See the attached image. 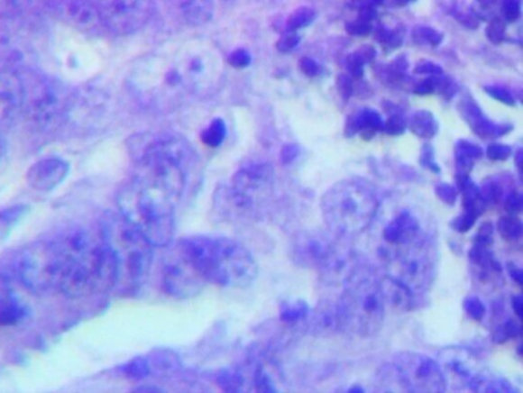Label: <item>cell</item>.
I'll return each mask as SVG.
<instances>
[{
	"label": "cell",
	"instance_id": "obj_41",
	"mask_svg": "<svg viewBox=\"0 0 523 393\" xmlns=\"http://www.w3.org/2000/svg\"><path fill=\"white\" fill-rule=\"evenodd\" d=\"M419 32H421L422 41L430 43L431 47H437L441 43L442 36L439 32H435V30H431V28H421Z\"/></svg>",
	"mask_w": 523,
	"mask_h": 393
},
{
	"label": "cell",
	"instance_id": "obj_29",
	"mask_svg": "<svg viewBox=\"0 0 523 393\" xmlns=\"http://www.w3.org/2000/svg\"><path fill=\"white\" fill-rule=\"evenodd\" d=\"M308 307L304 301H292L290 305L282 306L281 320L286 323H297L307 315Z\"/></svg>",
	"mask_w": 523,
	"mask_h": 393
},
{
	"label": "cell",
	"instance_id": "obj_18",
	"mask_svg": "<svg viewBox=\"0 0 523 393\" xmlns=\"http://www.w3.org/2000/svg\"><path fill=\"white\" fill-rule=\"evenodd\" d=\"M57 16L83 32L102 28L97 11L89 0H57L54 5Z\"/></svg>",
	"mask_w": 523,
	"mask_h": 393
},
{
	"label": "cell",
	"instance_id": "obj_39",
	"mask_svg": "<svg viewBox=\"0 0 523 393\" xmlns=\"http://www.w3.org/2000/svg\"><path fill=\"white\" fill-rule=\"evenodd\" d=\"M488 37L491 39V41L494 43H498V41H502L503 34H505V25H503L502 22L492 21L488 26Z\"/></svg>",
	"mask_w": 523,
	"mask_h": 393
},
{
	"label": "cell",
	"instance_id": "obj_56",
	"mask_svg": "<svg viewBox=\"0 0 523 393\" xmlns=\"http://www.w3.org/2000/svg\"><path fill=\"white\" fill-rule=\"evenodd\" d=\"M399 2H410V0H399Z\"/></svg>",
	"mask_w": 523,
	"mask_h": 393
},
{
	"label": "cell",
	"instance_id": "obj_5",
	"mask_svg": "<svg viewBox=\"0 0 523 393\" xmlns=\"http://www.w3.org/2000/svg\"><path fill=\"white\" fill-rule=\"evenodd\" d=\"M385 298L376 275L364 266L353 268L339 298V327L360 336H372L384 324Z\"/></svg>",
	"mask_w": 523,
	"mask_h": 393
},
{
	"label": "cell",
	"instance_id": "obj_55",
	"mask_svg": "<svg viewBox=\"0 0 523 393\" xmlns=\"http://www.w3.org/2000/svg\"><path fill=\"white\" fill-rule=\"evenodd\" d=\"M4 154H5V142L0 137V160H2Z\"/></svg>",
	"mask_w": 523,
	"mask_h": 393
},
{
	"label": "cell",
	"instance_id": "obj_25",
	"mask_svg": "<svg viewBox=\"0 0 523 393\" xmlns=\"http://www.w3.org/2000/svg\"><path fill=\"white\" fill-rule=\"evenodd\" d=\"M28 213V206L16 205V206L5 207L0 211V240L8 237L11 229L16 226L19 220Z\"/></svg>",
	"mask_w": 523,
	"mask_h": 393
},
{
	"label": "cell",
	"instance_id": "obj_45",
	"mask_svg": "<svg viewBox=\"0 0 523 393\" xmlns=\"http://www.w3.org/2000/svg\"><path fill=\"white\" fill-rule=\"evenodd\" d=\"M488 93L491 94L492 97L498 98L500 102H505L507 105H513V96L508 93L507 89L502 88H488Z\"/></svg>",
	"mask_w": 523,
	"mask_h": 393
},
{
	"label": "cell",
	"instance_id": "obj_50",
	"mask_svg": "<svg viewBox=\"0 0 523 393\" xmlns=\"http://www.w3.org/2000/svg\"><path fill=\"white\" fill-rule=\"evenodd\" d=\"M339 89H341L344 97H349L350 94H352V80H350V78L343 76V78H339Z\"/></svg>",
	"mask_w": 523,
	"mask_h": 393
},
{
	"label": "cell",
	"instance_id": "obj_16",
	"mask_svg": "<svg viewBox=\"0 0 523 393\" xmlns=\"http://www.w3.org/2000/svg\"><path fill=\"white\" fill-rule=\"evenodd\" d=\"M272 168L269 165H249L236 172L232 191L238 206H249L272 183Z\"/></svg>",
	"mask_w": 523,
	"mask_h": 393
},
{
	"label": "cell",
	"instance_id": "obj_9",
	"mask_svg": "<svg viewBox=\"0 0 523 393\" xmlns=\"http://www.w3.org/2000/svg\"><path fill=\"white\" fill-rule=\"evenodd\" d=\"M25 105L23 115L39 128H54L60 123L68 109L67 91L41 74L23 73Z\"/></svg>",
	"mask_w": 523,
	"mask_h": 393
},
{
	"label": "cell",
	"instance_id": "obj_23",
	"mask_svg": "<svg viewBox=\"0 0 523 393\" xmlns=\"http://www.w3.org/2000/svg\"><path fill=\"white\" fill-rule=\"evenodd\" d=\"M181 13L194 23H203L212 14V0H181Z\"/></svg>",
	"mask_w": 523,
	"mask_h": 393
},
{
	"label": "cell",
	"instance_id": "obj_40",
	"mask_svg": "<svg viewBox=\"0 0 523 393\" xmlns=\"http://www.w3.org/2000/svg\"><path fill=\"white\" fill-rule=\"evenodd\" d=\"M229 63L236 68L247 67L251 63V56L244 50H236L235 52H232Z\"/></svg>",
	"mask_w": 523,
	"mask_h": 393
},
{
	"label": "cell",
	"instance_id": "obj_20",
	"mask_svg": "<svg viewBox=\"0 0 523 393\" xmlns=\"http://www.w3.org/2000/svg\"><path fill=\"white\" fill-rule=\"evenodd\" d=\"M382 126H384V122H382L381 115L376 111H373V109H362L360 114L352 117V120L347 123L345 134L353 135L356 133H362L364 135H372L376 131L382 130Z\"/></svg>",
	"mask_w": 523,
	"mask_h": 393
},
{
	"label": "cell",
	"instance_id": "obj_11",
	"mask_svg": "<svg viewBox=\"0 0 523 393\" xmlns=\"http://www.w3.org/2000/svg\"><path fill=\"white\" fill-rule=\"evenodd\" d=\"M391 372L407 390L433 393L446 390L436 360L421 353H398L391 362Z\"/></svg>",
	"mask_w": 523,
	"mask_h": 393
},
{
	"label": "cell",
	"instance_id": "obj_31",
	"mask_svg": "<svg viewBox=\"0 0 523 393\" xmlns=\"http://www.w3.org/2000/svg\"><path fill=\"white\" fill-rule=\"evenodd\" d=\"M463 307H465V312L472 316L473 320H482L483 316H485V312H487L482 301L479 300L474 295L468 297L465 303H463Z\"/></svg>",
	"mask_w": 523,
	"mask_h": 393
},
{
	"label": "cell",
	"instance_id": "obj_3",
	"mask_svg": "<svg viewBox=\"0 0 523 393\" xmlns=\"http://www.w3.org/2000/svg\"><path fill=\"white\" fill-rule=\"evenodd\" d=\"M179 251L201 279L214 285L247 288L257 279L253 255L232 238L194 235L181 240Z\"/></svg>",
	"mask_w": 523,
	"mask_h": 393
},
{
	"label": "cell",
	"instance_id": "obj_22",
	"mask_svg": "<svg viewBox=\"0 0 523 393\" xmlns=\"http://www.w3.org/2000/svg\"><path fill=\"white\" fill-rule=\"evenodd\" d=\"M481 146L474 145L467 140L457 142L456 145V171L457 176H468L474 166V161L482 157Z\"/></svg>",
	"mask_w": 523,
	"mask_h": 393
},
{
	"label": "cell",
	"instance_id": "obj_53",
	"mask_svg": "<svg viewBox=\"0 0 523 393\" xmlns=\"http://www.w3.org/2000/svg\"><path fill=\"white\" fill-rule=\"evenodd\" d=\"M508 268H509V275L518 281V285H522V270L516 268L514 264H509Z\"/></svg>",
	"mask_w": 523,
	"mask_h": 393
},
{
	"label": "cell",
	"instance_id": "obj_4",
	"mask_svg": "<svg viewBox=\"0 0 523 393\" xmlns=\"http://www.w3.org/2000/svg\"><path fill=\"white\" fill-rule=\"evenodd\" d=\"M328 229L338 237L364 233L380 211L376 189L362 178H345L330 187L321 200Z\"/></svg>",
	"mask_w": 523,
	"mask_h": 393
},
{
	"label": "cell",
	"instance_id": "obj_36",
	"mask_svg": "<svg viewBox=\"0 0 523 393\" xmlns=\"http://www.w3.org/2000/svg\"><path fill=\"white\" fill-rule=\"evenodd\" d=\"M436 194L442 202H445L446 205H454L457 200V189L453 187V185H446V183H441L436 187Z\"/></svg>",
	"mask_w": 523,
	"mask_h": 393
},
{
	"label": "cell",
	"instance_id": "obj_17",
	"mask_svg": "<svg viewBox=\"0 0 523 393\" xmlns=\"http://www.w3.org/2000/svg\"><path fill=\"white\" fill-rule=\"evenodd\" d=\"M69 172L68 161L60 157H47L36 161L26 174L28 185L39 192H50L56 189Z\"/></svg>",
	"mask_w": 523,
	"mask_h": 393
},
{
	"label": "cell",
	"instance_id": "obj_14",
	"mask_svg": "<svg viewBox=\"0 0 523 393\" xmlns=\"http://www.w3.org/2000/svg\"><path fill=\"white\" fill-rule=\"evenodd\" d=\"M25 80L23 73L6 63L0 65V122L10 123L23 115Z\"/></svg>",
	"mask_w": 523,
	"mask_h": 393
},
{
	"label": "cell",
	"instance_id": "obj_30",
	"mask_svg": "<svg viewBox=\"0 0 523 393\" xmlns=\"http://www.w3.org/2000/svg\"><path fill=\"white\" fill-rule=\"evenodd\" d=\"M520 335V326H518V321L508 320L502 323L500 326L494 332V342L503 343L509 340V338H514V336Z\"/></svg>",
	"mask_w": 523,
	"mask_h": 393
},
{
	"label": "cell",
	"instance_id": "obj_48",
	"mask_svg": "<svg viewBox=\"0 0 523 393\" xmlns=\"http://www.w3.org/2000/svg\"><path fill=\"white\" fill-rule=\"evenodd\" d=\"M298 154H299V148H298V146H284V150H282L281 152L282 161H284V163H289V161H292Z\"/></svg>",
	"mask_w": 523,
	"mask_h": 393
},
{
	"label": "cell",
	"instance_id": "obj_10",
	"mask_svg": "<svg viewBox=\"0 0 523 393\" xmlns=\"http://www.w3.org/2000/svg\"><path fill=\"white\" fill-rule=\"evenodd\" d=\"M97 11L103 30L131 36L143 30L154 16V0H89Z\"/></svg>",
	"mask_w": 523,
	"mask_h": 393
},
{
	"label": "cell",
	"instance_id": "obj_12",
	"mask_svg": "<svg viewBox=\"0 0 523 393\" xmlns=\"http://www.w3.org/2000/svg\"><path fill=\"white\" fill-rule=\"evenodd\" d=\"M428 233L421 217L413 211L411 207H400L395 213L390 214L380 231V244H378V254H385L389 251L411 243L416 240L428 237Z\"/></svg>",
	"mask_w": 523,
	"mask_h": 393
},
{
	"label": "cell",
	"instance_id": "obj_49",
	"mask_svg": "<svg viewBox=\"0 0 523 393\" xmlns=\"http://www.w3.org/2000/svg\"><path fill=\"white\" fill-rule=\"evenodd\" d=\"M301 69L307 76H315V74L318 73V65L310 60V59H304V60H301Z\"/></svg>",
	"mask_w": 523,
	"mask_h": 393
},
{
	"label": "cell",
	"instance_id": "obj_33",
	"mask_svg": "<svg viewBox=\"0 0 523 393\" xmlns=\"http://www.w3.org/2000/svg\"><path fill=\"white\" fill-rule=\"evenodd\" d=\"M406 126L407 123L404 117H400V115H391L390 119L385 122L382 130H384L387 134L399 135L406 131Z\"/></svg>",
	"mask_w": 523,
	"mask_h": 393
},
{
	"label": "cell",
	"instance_id": "obj_32",
	"mask_svg": "<svg viewBox=\"0 0 523 393\" xmlns=\"http://www.w3.org/2000/svg\"><path fill=\"white\" fill-rule=\"evenodd\" d=\"M513 154V150L508 145H499V143H492L488 146L487 156L494 161L507 160L508 157Z\"/></svg>",
	"mask_w": 523,
	"mask_h": 393
},
{
	"label": "cell",
	"instance_id": "obj_13",
	"mask_svg": "<svg viewBox=\"0 0 523 393\" xmlns=\"http://www.w3.org/2000/svg\"><path fill=\"white\" fill-rule=\"evenodd\" d=\"M446 388H465L473 378L481 372L477 358L467 347L450 346L442 349L437 357Z\"/></svg>",
	"mask_w": 523,
	"mask_h": 393
},
{
	"label": "cell",
	"instance_id": "obj_1",
	"mask_svg": "<svg viewBox=\"0 0 523 393\" xmlns=\"http://www.w3.org/2000/svg\"><path fill=\"white\" fill-rule=\"evenodd\" d=\"M183 191L157 177L137 171L118 192L122 217L139 229L152 246H168L175 231V207Z\"/></svg>",
	"mask_w": 523,
	"mask_h": 393
},
{
	"label": "cell",
	"instance_id": "obj_6",
	"mask_svg": "<svg viewBox=\"0 0 523 393\" xmlns=\"http://www.w3.org/2000/svg\"><path fill=\"white\" fill-rule=\"evenodd\" d=\"M102 237L115 261V285L128 290L139 288L151 270L154 246L122 215L105 220Z\"/></svg>",
	"mask_w": 523,
	"mask_h": 393
},
{
	"label": "cell",
	"instance_id": "obj_43",
	"mask_svg": "<svg viewBox=\"0 0 523 393\" xmlns=\"http://www.w3.org/2000/svg\"><path fill=\"white\" fill-rule=\"evenodd\" d=\"M503 11H505V16L508 17V21H516L518 17V13H520L518 0H505Z\"/></svg>",
	"mask_w": 523,
	"mask_h": 393
},
{
	"label": "cell",
	"instance_id": "obj_19",
	"mask_svg": "<svg viewBox=\"0 0 523 393\" xmlns=\"http://www.w3.org/2000/svg\"><path fill=\"white\" fill-rule=\"evenodd\" d=\"M463 117L467 120L473 131L476 133L479 137L482 139H490V137H500L511 131L509 124H496L490 122V120L482 114V111L477 108L476 105L470 104L463 105Z\"/></svg>",
	"mask_w": 523,
	"mask_h": 393
},
{
	"label": "cell",
	"instance_id": "obj_54",
	"mask_svg": "<svg viewBox=\"0 0 523 393\" xmlns=\"http://www.w3.org/2000/svg\"><path fill=\"white\" fill-rule=\"evenodd\" d=\"M513 307L514 312H516V315H518V318H522V297H520V295H518V297L514 298Z\"/></svg>",
	"mask_w": 523,
	"mask_h": 393
},
{
	"label": "cell",
	"instance_id": "obj_2",
	"mask_svg": "<svg viewBox=\"0 0 523 393\" xmlns=\"http://www.w3.org/2000/svg\"><path fill=\"white\" fill-rule=\"evenodd\" d=\"M57 242L65 260L59 292L69 298H82L113 289L117 279L115 261L102 233L74 231Z\"/></svg>",
	"mask_w": 523,
	"mask_h": 393
},
{
	"label": "cell",
	"instance_id": "obj_42",
	"mask_svg": "<svg viewBox=\"0 0 523 393\" xmlns=\"http://www.w3.org/2000/svg\"><path fill=\"white\" fill-rule=\"evenodd\" d=\"M422 165L426 166V168H430L435 172H439V166L435 163V151L431 150V146H424Z\"/></svg>",
	"mask_w": 523,
	"mask_h": 393
},
{
	"label": "cell",
	"instance_id": "obj_34",
	"mask_svg": "<svg viewBox=\"0 0 523 393\" xmlns=\"http://www.w3.org/2000/svg\"><path fill=\"white\" fill-rule=\"evenodd\" d=\"M313 14L312 11L310 10H299L293 14L290 19H289V28H301V26H307L310 22L313 21Z\"/></svg>",
	"mask_w": 523,
	"mask_h": 393
},
{
	"label": "cell",
	"instance_id": "obj_21",
	"mask_svg": "<svg viewBox=\"0 0 523 393\" xmlns=\"http://www.w3.org/2000/svg\"><path fill=\"white\" fill-rule=\"evenodd\" d=\"M468 388L479 393H518L513 384L491 373L479 372Z\"/></svg>",
	"mask_w": 523,
	"mask_h": 393
},
{
	"label": "cell",
	"instance_id": "obj_47",
	"mask_svg": "<svg viewBox=\"0 0 523 393\" xmlns=\"http://www.w3.org/2000/svg\"><path fill=\"white\" fill-rule=\"evenodd\" d=\"M299 39L295 34H290V36L282 37L281 41H278L277 47L281 50V51H290L292 48L297 47V43Z\"/></svg>",
	"mask_w": 523,
	"mask_h": 393
},
{
	"label": "cell",
	"instance_id": "obj_52",
	"mask_svg": "<svg viewBox=\"0 0 523 393\" xmlns=\"http://www.w3.org/2000/svg\"><path fill=\"white\" fill-rule=\"evenodd\" d=\"M11 295L13 294H11L10 289H8L5 283L0 279V309L4 307L6 301L10 300Z\"/></svg>",
	"mask_w": 523,
	"mask_h": 393
},
{
	"label": "cell",
	"instance_id": "obj_26",
	"mask_svg": "<svg viewBox=\"0 0 523 393\" xmlns=\"http://www.w3.org/2000/svg\"><path fill=\"white\" fill-rule=\"evenodd\" d=\"M498 231L505 240L514 242L522 237L523 226L522 222L518 217H514L513 214L508 217H502L498 223Z\"/></svg>",
	"mask_w": 523,
	"mask_h": 393
},
{
	"label": "cell",
	"instance_id": "obj_51",
	"mask_svg": "<svg viewBox=\"0 0 523 393\" xmlns=\"http://www.w3.org/2000/svg\"><path fill=\"white\" fill-rule=\"evenodd\" d=\"M431 91H435V82L427 78L426 82L419 83L415 88V93L417 94H430Z\"/></svg>",
	"mask_w": 523,
	"mask_h": 393
},
{
	"label": "cell",
	"instance_id": "obj_46",
	"mask_svg": "<svg viewBox=\"0 0 523 393\" xmlns=\"http://www.w3.org/2000/svg\"><path fill=\"white\" fill-rule=\"evenodd\" d=\"M416 73L417 74H431V76H441V68L433 65L430 62H424L416 67Z\"/></svg>",
	"mask_w": 523,
	"mask_h": 393
},
{
	"label": "cell",
	"instance_id": "obj_27",
	"mask_svg": "<svg viewBox=\"0 0 523 393\" xmlns=\"http://www.w3.org/2000/svg\"><path fill=\"white\" fill-rule=\"evenodd\" d=\"M226 137V124L221 119H216L212 122L211 126L203 133L201 140L211 148H218L223 143V140Z\"/></svg>",
	"mask_w": 523,
	"mask_h": 393
},
{
	"label": "cell",
	"instance_id": "obj_7",
	"mask_svg": "<svg viewBox=\"0 0 523 393\" xmlns=\"http://www.w3.org/2000/svg\"><path fill=\"white\" fill-rule=\"evenodd\" d=\"M387 277L415 295L428 292L436 279L437 251L433 235L381 255Z\"/></svg>",
	"mask_w": 523,
	"mask_h": 393
},
{
	"label": "cell",
	"instance_id": "obj_38",
	"mask_svg": "<svg viewBox=\"0 0 523 393\" xmlns=\"http://www.w3.org/2000/svg\"><path fill=\"white\" fill-rule=\"evenodd\" d=\"M522 196L518 192L511 191L505 196V207L511 214L520 213L522 211Z\"/></svg>",
	"mask_w": 523,
	"mask_h": 393
},
{
	"label": "cell",
	"instance_id": "obj_15",
	"mask_svg": "<svg viewBox=\"0 0 523 393\" xmlns=\"http://www.w3.org/2000/svg\"><path fill=\"white\" fill-rule=\"evenodd\" d=\"M205 285L192 264L181 255L180 251L174 260L166 263L163 270L164 290L172 297H192L198 294Z\"/></svg>",
	"mask_w": 523,
	"mask_h": 393
},
{
	"label": "cell",
	"instance_id": "obj_8",
	"mask_svg": "<svg viewBox=\"0 0 523 393\" xmlns=\"http://www.w3.org/2000/svg\"><path fill=\"white\" fill-rule=\"evenodd\" d=\"M65 260L59 242H39L22 251L17 259V277L34 294L60 290Z\"/></svg>",
	"mask_w": 523,
	"mask_h": 393
},
{
	"label": "cell",
	"instance_id": "obj_37",
	"mask_svg": "<svg viewBox=\"0 0 523 393\" xmlns=\"http://www.w3.org/2000/svg\"><path fill=\"white\" fill-rule=\"evenodd\" d=\"M492 224L491 223H483L481 229H479V233L476 235V243L482 244V246H491L492 244Z\"/></svg>",
	"mask_w": 523,
	"mask_h": 393
},
{
	"label": "cell",
	"instance_id": "obj_24",
	"mask_svg": "<svg viewBox=\"0 0 523 393\" xmlns=\"http://www.w3.org/2000/svg\"><path fill=\"white\" fill-rule=\"evenodd\" d=\"M410 130L421 139H431L437 133V122L428 111H417L411 115Z\"/></svg>",
	"mask_w": 523,
	"mask_h": 393
},
{
	"label": "cell",
	"instance_id": "obj_28",
	"mask_svg": "<svg viewBox=\"0 0 523 393\" xmlns=\"http://www.w3.org/2000/svg\"><path fill=\"white\" fill-rule=\"evenodd\" d=\"M218 384H220L221 388H225L227 392H236V390H242L243 384H244V377L238 370L226 369V370H223L218 375Z\"/></svg>",
	"mask_w": 523,
	"mask_h": 393
},
{
	"label": "cell",
	"instance_id": "obj_35",
	"mask_svg": "<svg viewBox=\"0 0 523 393\" xmlns=\"http://www.w3.org/2000/svg\"><path fill=\"white\" fill-rule=\"evenodd\" d=\"M476 215L473 214L465 213L462 214L461 217L454 218L452 223L453 229H456L457 233H467L473 228V224L476 222Z\"/></svg>",
	"mask_w": 523,
	"mask_h": 393
},
{
	"label": "cell",
	"instance_id": "obj_44",
	"mask_svg": "<svg viewBox=\"0 0 523 393\" xmlns=\"http://www.w3.org/2000/svg\"><path fill=\"white\" fill-rule=\"evenodd\" d=\"M347 30H349L350 34H354V36H364V34L370 32V25L362 19V21L350 23L347 26Z\"/></svg>",
	"mask_w": 523,
	"mask_h": 393
}]
</instances>
